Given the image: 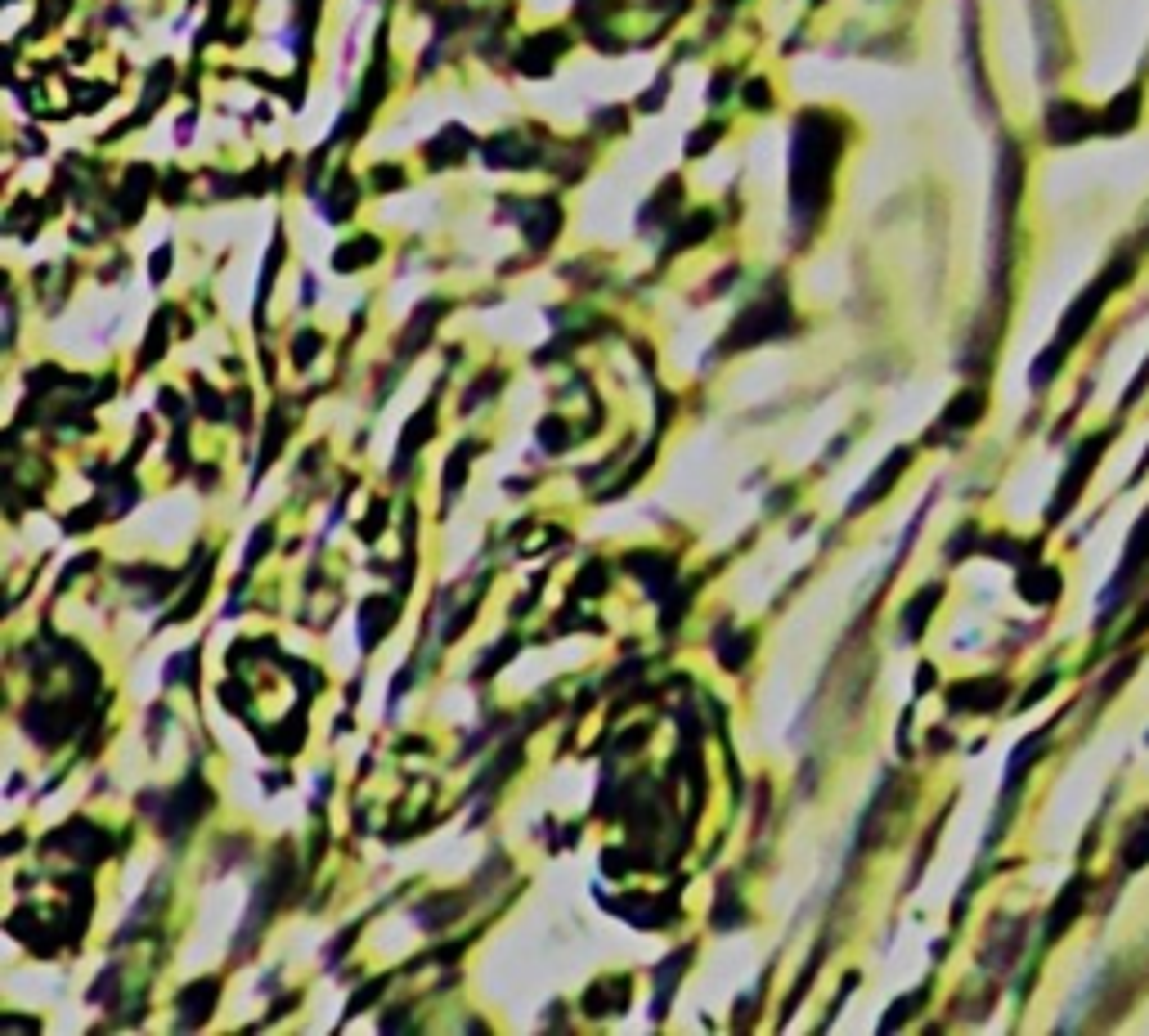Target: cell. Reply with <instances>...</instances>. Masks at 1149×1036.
I'll use <instances>...</instances> for the list:
<instances>
[{"label": "cell", "instance_id": "cell-1", "mask_svg": "<svg viewBox=\"0 0 1149 1036\" xmlns=\"http://www.w3.org/2000/svg\"><path fill=\"white\" fill-rule=\"evenodd\" d=\"M840 148H844V126L826 113H804L790 130V211L799 229H809L822 216Z\"/></svg>", "mask_w": 1149, "mask_h": 1036}, {"label": "cell", "instance_id": "cell-2", "mask_svg": "<svg viewBox=\"0 0 1149 1036\" xmlns=\"http://www.w3.org/2000/svg\"><path fill=\"white\" fill-rule=\"evenodd\" d=\"M292 889H297V853L283 843V848L275 853V862H270V870H265V880L256 884V897H252V907H248V924H243V933H238V943H234L238 960H243V951H248L252 938L265 929V920H270L287 897H292Z\"/></svg>", "mask_w": 1149, "mask_h": 1036}, {"label": "cell", "instance_id": "cell-3", "mask_svg": "<svg viewBox=\"0 0 1149 1036\" xmlns=\"http://www.w3.org/2000/svg\"><path fill=\"white\" fill-rule=\"evenodd\" d=\"M790 328H795V319H790V301H786L782 292H772V297L755 301V305H745V310L736 314V324H732L728 337H723V350L763 346V341H772V337H786Z\"/></svg>", "mask_w": 1149, "mask_h": 1036}, {"label": "cell", "instance_id": "cell-4", "mask_svg": "<svg viewBox=\"0 0 1149 1036\" xmlns=\"http://www.w3.org/2000/svg\"><path fill=\"white\" fill-rule=\"evenodd\" d=\"M207 812H211L207 781L198 777V772H189V777H184L180 785L167 794V804L157 808V826H162V835H167L171 843H180L184 835H189V830H194Z\"/></svg>", "mask_w": 1149, "mask_h": 1036}, {"label": "cell", "instance_id": "cell-5", "mask_svg": "<svg viewBox=\"0 0 1149 1036\" xmlns=\"http://www.w3.org/2000/svg\"><path fill=\"white\" fill-rule=\"evenodd\" d=\"M81 718H86V704H81V700H32V709L23 713V727L32 740H40L45 750H54V745H64V740L77 731Z\"/></svg>", "mask_w": 1149, "mask_h": 1036}, {"label": "cell", "instance_id": "cell-6", "mask_svg": "<svg viewBox=\"0 0 1149 1036\" xmlns=\"http://www.w3.org/2000/svg\"><path fill=\"white\" fill-rule=\"evenodd\" d=\"M45 853H67V857H77L81 866H99V862L113 853V835L99 830L94 821H86V816H72V821H64L54 835H45Z\"/></svg>", "mask_w": 1149, "mask_h": 1036}, {"label": "cell", "instance_id": "cell-7", "mask_svg": "<svg viewBox=\"0 0 1149 1036\" xmlns=\"http://www.w3.org/2000/svg\"><path fill=\"white\" fill-rule=\"evenodd\" d=\"M601 907L615 911V916H625L628 924H638V929H669V924L679 920V902H674V893L665 897H620V902H611V897H601Z\"/></svg>", "mask_w": 1149, "mask_h": 1036}, {"label": "cell", "instance_id": "cell-8", "mask_svg": "<svg viewBox=\"0 0 1149 1036\" xmlns=\"http://www.w3.org/2000/svg\"><path fill=\"white\" fill-rule=\"evenodd\" d=\"M216 1000H221V978H198L180 992L175 1000V1014H180V1032H198L216 1014Z\"/></svg>", "mask_w": 1149, "mask_h": 1036}, {"label": "cell", "instance_id": "cell-9", "mask_svg": "<svg viewBox=\"0 0 1149 1036\" xmlns=\"http://www.w3.org/2000/svg\"><path fill=\"white\" fill-rule=\"evenodd\" d=\"M400 593H391V597H364L360 601V647L364 651H373L387 637V628H391L395 620H400Z\"/></svg>", "mask_w": 1149, "mask_h": 1036}, {"label": "cell", "instance_id": "cell-10", "mask_svg": "<svg viewBox=\"0 0 1149 1036\" xmlns=\"http://www.w3.org/2000/svg\"><path fill=\"white\" fill-rule=\"evenodd\" d=\"M625 566L647 583V593H652L655 601H665L669 583H674V574H679V561L669 557V552H628Z\"/></svg>", "mask_w": 1149, "mask_h": 1036}, {"label": "cell", "instance_id": "cell-11", "mask_svg": "<svg viewBox=\"0 0 1149 1036\" xmlns=\"http://www.w3.org/2000/svg\"><path fill=\"white\" fill-rule=\"evenodd\" d=\"M521 229H525V238H530V247H544L557 238V229H562V207L552 202V198H535L530 207L521 211Z\"/></svg>", "mask_w": 1149, "mask_h": 1036}, {"label": "cell", "instance_id": "cell-12", "mask_svg": "<svg viewBox=\"0 0 1149 1036\" xmlns=\"http://www.w3.org/2000/svg\"><path fill=\"white\" fill-rule=\"evenodd\" d=\"M628 1005V978H598V983L584 992L579 1010L588 1019H606V1014H620Z\"/></svg>", "mask_w": 1149, "mask_h": 1036}, {"label": "cell", "instance_id": "cell-13", "mask_svg": "<svg viewBox=\"0 0 1149 1036\" xmlns=\"http://www.w3.org/2000/svg\"><path fill=\"white\" fill-rule=\"evenodd\" d=\"M485 162L490 167H508V171H525V167H535L539 162V148L535 144H525L521 135H494V140L485 144Z\"/></svg>", "mask_w": 1149, "mask_h": 1036}, {"label": "cell", "instance_id": "cell-14", "mask_svg": "<svg viewBox=\"0 0 1149 1036\" xmlns=\"http://www.w3.org/2000/svg\"><path fill=\"white\" fill-rule=\"evenodd\" d=\"M907 458H912V454H907V449H894V454H889L885 463H880V471H875V476L867 480V485H862V493H858V498H853V503H849V517H858L862 507H871V503H880V498H885V493H889V485H894V480L902 476V466H907Z\"/></svg>", "mask_w": 1149, "mask_h": 1036}, {"label": "cell", "instance_id": "cell-15", "mask_svg": "<svg viewBox=\"0 0 1149 1036\" xmlns=\"http://www.w3.org/2000/svg\"><path fill=\"white\" fill-rule=\"evenodd\" d=\"M562 50H566L562 32H544V37H535L530 45H521V54H517V67H521L525 77H548L552 59H557Z\"/></svg>", "mask_w": 1149, "mask_h": 1036}, {"label": "cell", "instance_id": "cell-16", "mask_svg": "<svg viewBox=\"0 0 1149 1036\" xmlns=\"http://www.w3.org/2000/svg\"><path fill=\"white\" fill-rule=\"evenodd\" d=\"M441 314H444V301H422L418 310H414L405 337H400V355H405V359H414V355L431 341V332H436V324H441Z\"/></svg>", "mask_w": 1149, "mask_h": 1036}, {"label": "cell", "instance_id": "cell-17", "mask_svg": "<svg viewBox=\"0 0 1149 1036\" xmlns=\"http://www.w3.org/2000/svg\"><path fill=\"white\" fill-rule=\"evenodd\" d=\"M436 436V400H427L418 409V413L409 417V427L400 431V449H395V463H409V458L418 454L422 444Z\"/></svg>", "mask_w": 1149, "mask_h": 1036}, {"label": "cell", "instance_id": "cell-18", "mask_svg": "<svg viewBox=\"0 0 1149 1036\" xmlns=\"http://www.w3.org/2000/svg\"><path fill=\"white\" fill-rule=\"evenodd\" d=\"M468 148H471V135L463 126H444L436 140L427 144V162L436 171H444V167H454V162H463L468 157Z\"/></svg>", "mask_w": 1149, "mask_h": 1036}, {"label": "cell", "instance_id": "cell-19", "mask_svg": "<svg viewBox=\"0 0 1149 1036\" xmlns=\"http://www.w3.org/2000/svg\"><path fill=\"white\" fill-rule=\"evenodd\" d=\"M148 194H153V167H131L126 171V184H121V194H118L121 221H135L144 211V202H148Z\"/></svg>", "mask_w": 1149, "mask_h": 1036}, {"label": "cell", "instance_id": "cell-20", "mask_svg": "<svg viewBox=\"0 0 1149 1036\" xmlns=\"http://www.w3.org/2000/svg\"><path fill=\"white\" fill-rule=\"evenodd\" d=\"M687 965H692V946H682V951H674L669 960H660V965H655V1019L665 1014L669 996H674V983L687 973Z\"/></svg>", "mask_w": 1149, "mask_h": 1036}, {"label": "cell", "instance_id": "cell-21", "mask_svg": "<svg viewBox=\"0 0 1149 1036\" xmlns=\"http://www.w3.org/2000/svg\"><path fill=\"white\" fill-rule=\"evenodd\" d=\"M287 431H292V417H287V404H275V409H270V422H265V440H261V463H256V476H261L265 466H270L279 454H283Z\"/></svg>", "mask_w": 1149, "mask_h": 1036}, {"label": "cell", "instance_id": "cell-22", "mask_svg": "<svg viewBox=\"0 0 1149 1036\" xmlns=\"http://www.w3.org/2000/svg\"><path fill=\"white\" fill-rule=\"evenodd\" d=\"M378 256H382V243L364 233V238H351V243H341L337 252H333V270L351 274V270H360V265H373Z\"/></svg>", "mask_w": 1149, "mask_h": 1036}, {"label": "cell", "instance_id": "cell-23", "mask_svg": "<svg viewBox=\"0 0 1149 1036\" xmlns=\"http://www.w3.org/2000/svg\"><path fill=\"white\" fill-rule=\"evenodd\" d=\"M750 651H755V637L750 633H732V628H723V633L714 637V655L723 669H745V660H750Z\"/></svg>", "mask_w": 1149, "mask_h": 1036}, {"label": "cell", "instance_id": "cell-24", "mask_svg": "<svg viewBox=\"0 0 1149 1036\" xmlns=\"http://www.w3.org/2000/svg\"><path fill=\"white\" fill-rule=\"evenodd\" d=\"M939 593H943L939 583H934V588H921V593H916V601H912V606L902 610V637H907V642H916V637H921V628H925V620H929V615H934V606H939Z\"/></svg>", "mask_w": 1149, "mask_h": 1036}, {"label": "cell", "instance_id": "cell-25", "mask_svg": "<svg viewBox=\"0 0 1149 1036\" xmlns=\"http://www.w3.org/2000/svg\"><path fill=\"white\" fill-rule=\"evenodd\" d=\"M301 740H306V709L292 713V723L275 727V731H261V745L270 754H297Z\"/></svg>", "mask_w": 1149, "mask_h": 1036}, {"label": "cell", "instance_id": "cell-26", "mask_svg": "<svg viewBox=\"0 0 1149 1036\" xmlns=\"http://www.w3.org/2000/svg\"><path fill=\"white\" fill-rule=\"evenodd\" d=\"M463 902H468V893H444V897H431V902H422L418 907V924L422 929H444L449 920H458V911H463Z\"/></svg>", "mask_w": 1149, "mask_h": 1036}, {"label": "cell", "instance_id": "cell-27", "mask_svg": "<svg viewBox=\"0 0 1149 1036\" xmlns=\"http://www.w3.org/2000/svg\"><path fill=\"white\" fill-rule=\"evenodd\" d=\"M682 198V184L679 180H665L660 189H655V198L642 207V229H655V225H665L669 216H674V207H679Z\"/></svg>", "mask_w": 1149, "mask_h": 1036}, {"label": "cell", "instance_id": "cell-28", "mask_svg": "<svg viewBox=\"0 0 1149 1036\" xmlns=\"http://www.w3.org/2000/svg\"><path fill=\"white\" fill-rule=\"evenodd\" d=\"M121 579H126V583H144V588H148V597H144V601H162V597L175 588V574L162 571V566H126V571H121Z\"/></svg>", "mask_w": 1149, "mask_h": 1036}, {"label": "cell", "instance_id": "cell-29", "mask_svg": "<svg viewBox=\"0 0 1149 1036\" xmlns=\"http://www.w3.org/2000/svg\"><path fill=\"white\" fill-rule=\"evenodd\" d=\"M355 198H360V189H355V180L341 171L337 180H333V189L324 194V202H319V207H324L328 221H346V216H351V207H355Z\"/></svg>", "mask_w": 1149, "mask_h": 1036}, {"label": "cell", "instance_id": "cell-30", "mask_svg": "<svg viewBox=\"0 0 1149 1036\" xmlns=\"http://www.w3.org/2000/svg\"><path fill=\"white\" fill-rule=\"evenodd\" d=\"M476 449H481V444H476V440H468V444H458L454 454H449V463H444V498H458V490H463V480H468V466H471V458H476Z\"/></svg>", "mask_w": 1149, "mask_h": 1036}, {"label": "cell", "instance_id": "cell-31", "mask_svg": "<svg viewBox=\"0 0 1149 1036\" xmlns=\"http://www.w3.org/2000/svg\"><path fill=\"white\" fill-rule=\"evenodd\" d=\"M983 413V390H966V395H956L948 409H943V422L948 427H975Z\"/></svg>", "mask_w": 1149, "mask_h": 1036}, {"label": "cell", "instance_id": "cell-32", "mask_svg": "<svg viewBox=\"0 0 1149 1036\" xmlns=\"http://www.w3.org/2000/svg\"><path fill=\"white\" fill-rule=\"evenodd\" d=\"M741 920H745L741 897H736L732 880H723V889H718V902H714V929H741Z\"/></svg>", "mask_w": 1149, "mask_h": 1036}, {"label": "cell", "instance_id": "cell-33", "mask_svg": "<svg viewBox=\"0 0 1149 1036\" xmlns=\"http://www.w3.org/2000/svg\"><path fill=\"white\" fill-rule=\"evenodd\" d=\"M198 660H202V647H189V651H180V655H171L167 660V687H175V682L198 687Z\"/></svg>", "mask_w": 1149, "mask_h": 1036}, {"label": "cell", "instance_id": "cell-34", "mask_svg": "<svg viewBox=\"0 0 1149 1036\" xmlns=\"http://www.w3.org/2000/svg\"><path fill=\"white\" fill-rule=\"evenodd\" d=\"M611 583V566L606 561H588L584 571H579V579H574L571 597H579V601H588V597H598L601 588Z\"/></svg>", "mask_w": 1149, "mask_h": 1036}, {"label": "cell", "instance_id": "cell-35", "mask_svg": "<svg viewBox=\"0 0 1149 1036\" xmlns=\"http://www.w3.org/2000/svg\"><path fill=\"white\" fill-rule=\"evenodd\" d=\"M1002 696V682H975V687L952 691V709H993L988 700Z\"/></svg>", "mask_w": 1149, "mask_h": 1036}, {"label": "cell", "instance_id": "cell-36", "mask_svg": "<svg viewBox=\"0 0 1149 1036\" xmlns=\"http://www.w3.org/2000/svg\"><path fill=\"white\" fill-rule=\"evenodd\" d=\"M207 588H211V566H202V571H198V579H194V588L184 593V601H180V606H175V610H171V615H167V624L194 620V615H198V606H202V597H207Z\"/></svg>", "mask_w": 1149, "mask_h": 1036}, {"label": "cell", "instance_id": "cell-37", "mask_svg": "<svg viewBox=\"0 0 1149 1036\" xmlns=\"http://www.w3.org/2000/svg\"><path fill=\"white\" fill-rule=\"evenodd\" d=\"M709 229H714V216H709V211H696L692 221H679V229H674V243H669V252H679V247H696Z\"/></svg>", "mask_w": 1149, "mask_h": 1036}, {"label": "cell", "instance_id": "cell-38", "mask_svg": "<svg viewBox=\"0 0 1149 1036\" xmlns=\"http://www.w3.org/2000/svg\"><path fill=\"white\" fill-rule=\"evenodd\" d=\"M539 449L544 454H562L566 444H571V427H566V417H539Z\"/></svg>", "mask_w": 1149, "mask_h": 1036}, {"label": "cell", "instance_id": "cell-39", "mask_svg": "<svg viewBox=\"0 0 1149 1036\" xmlns=\"http://www.w3.org/2000/svg\"><path fill=\"white\" fill-rule=\"evenodd\" d=\"M503 382H508V373H485V377H481V382H476V386H471V390H463V413H471V409H481V404L490 400V395H498V390H503Z\"/></svg>", "mask_w": 1149, "mask_h": 1036}, {"label": "cell", "instance_id": "cell-40", "mask_svg": "<svg viewBox=\"0 0 1149 1036\" xmlns=\"http://www.w3.org/2000/svg\"><path fill=\"white\" fill-rule=\"evenodd\" d=\"M517 647H521L517 637H503V642H494V647H490V655H485V660H481V669H476V682H485V677H494L498 669H503V664H508L512 655H517Z\"/></svg>", "mask_w": 1149, "mask_h": 1036}, {"label": "cell", "instance_id": "cell-41", "mask_svg": "<svg viewBox=\"0 0 1149 1036\" xmlns=\"http://www.w3.org/2000/svg\"><path fill=\"white\" fill-rule=\"evenodd\" d=\"M692 593H696V583H687V588H674V593H669L665 615H660V628H665V633H674V628H679V620L687 615V606H692Z\"/></svg>", "mask_w": 1149, "mask_h": 1036}, {"label": "cell", "instance_id": "cell-42", "mask_svg": "<svg viewBox=\"0 0 1149 1036\" xmlns=\"http://www.w3.org/2000/svg\"><path fill=\"white\" fill-rule=\"evenodd\" d=\"M194 395H198V413L207 417V422H225L229 417V409H225V400L216 395V390L202 382V377H194Z\"/></svg>", "mask_w": 1149, "mask_h": 1036}, {"label": "cell", "instance_id": "cell-43", "mask_svg": "<svg viewBox=\"0 0 1149 1036\" xmlns=\"http://www.w3.org/2000/svg\"><path fill=\"white\" fill-rule=\"evenodd\" d=\"M162 350H167V310L153 319V328H148V346L140 350V368H153L157 359H162Z\"/></svg>", "mask_w": 1149, "mask_h": 1036}, {"label": "cell", "instance_id": "cell-44", "mask_svg": "<svg viewBox=\"0 0 1149 1036\" xmlns=\"http://www.w3.org/2000/svg\"><path fill=\"white\" fill-rule=\"evenodd\" d=\"M270 544H275V525H256V539H248V552H243V574L261 566Z\"/></svg>", "mask_w": 1149, "mask_h": 1036}, {"label": "cell", "instance_id": "cell-45", "mask_svg": "<svg viewBox=\"0 0 1149 1036\" xmlns=\"http://www.w3.org/2000/svg\"><path fill=\"white\" fill-rule=\"evenodd\" d=\"M104 517V498H94V503H86V507H77V512H67L64 517V530L67 534H86V530H94V520Z\"/></svg>", "mask_w": 1149, "mask_h": 1036}, {"label": "cell", "instance_id": "cell-46", "mask_svg": "<svg viewBox=\"0 0 1149 1036\" xmlns=\"http://www.w3.org/2000/svg\"><path fill=\"white\" fill-rule=\"evenodd\" d=\"M319 346H324V337H319V332H310V328H306V332H297V341H292V363H297V368H310L314 355H319Z\"/></svg>", "mask_w": 1149, "mask_h": 1036}, {"label": "cell", "instance_id": "cell-47", "mask_svg": "<svg viewBox=\"0 0 1149 1036\" xmlns=\"http://www.w3.org/2000/svg\"><path fill=\"white\" fill-rule=\"evenodd\" d=\"M921 1005H925V992H912V996H907V1000H898V1005H894V1010L885 1014V1023H880V1032H894V1027H898V1023H907V1019H912V1014L921 1010Z\"/></svg>", "mask_w": 1149, "mask_h": 1036}, {"label": "cell", "instance_id": "cell-48", "mask_svg": "<svg viewBox=\"0 0 1149 1036\" xmlns=\"http://www.w3.org/2000/svg\"><path fill=\"white\" fill-rule=\"evenodd\" d=\"M382 530H387V503L378 498V503L368 507V517L360 520V539H364V544H378Z\"/></svg>", "mask_w": 1149, "mask_h": 1036}, {"label": "cell", "instance_id": "cell-49", "mask_svg": "<svg viewBox=\"0 0 1149 1036\" xmlns=\"http://www.w3.org/2000/svg\"><path fill=\"white\" fill-rule=\"evenodd\" d=\"M382 987H387V978H373V983H364V987H360V992H355V996H351V1005H346V1019H355V1014H360V1010H368V1005L378 1000V992H382Z\"/></svg>", "mask_w": 1149, "mask_h": 1036}, {"label": "cell", "instance_id": "cell-50", "mask_svg": "<svg viewBox=\"0 0 1149 1036\" xmlns=\"http://www.w3.org/2000/svg\"><path fill=\"white\" fill-rule=\"evenodd\" d=\"M283 669H287V674H292V677H297V682H301V691H306V696H310V691H319V687H324V674H310V664H301V660H283Z\"/></svg>", "mask_w": 1149, "mask_h": 1036}, {"label": "cell", "instance_id": "cell-51", "mask_svg": "<svg viewBox=\"0 0 1149 1036\" xmlns=\"http://www.w3.org/2000/svg\"><path fill=\"white\" fill-rule=\"evenodd\" d=\"M360 938V924H351V929H341L337 938H333V946H328V965H341L346 960V951H351V943Z\"/></svg>", "mask_w": 1149, "mask_h": 1036}, {"label": "cell", "instance_id": "cell-52", "mask_svg": "<svg viewBox=\"0 0 1149 1036\" xmlns=\"http://www.w3.org/2000/svg\"><path fill=\"white\" fill-rule=\"evenodd\" d=\"M279 256H283V238L275 233V247H270V256H265V274H261V305H265V297H270V283H275Z\"/></svg>", "mask_w": 1149, "mask_h": 1036}, {"label": "cell", "instance_id": "cell-53", "mask_svg": "<svg viewBox=\"0 0 1149 1036\" xmlns=\"http://www.w3.org/2000/svg\"><path fill=\"white\" fill-rule=\"evenodd\" d=\"M642 740H647V723L628 727L625 736H620V745H615V754H633V750H642Z\"/></svg>", "mask_w": 1149, "mask_h": 1036}, {"label": "cell", "instance_id": "cell-54", "mask_svg": "<svg viewBox=\"0 0 1149 1036\" xmlns=\"http://www.w3.org/2000/svg\"><path fill=\"white\" fill-rule=\"evenodd\" d=\"M373 184H378V189H400V184H405V171L400 167H378L373 171Z\"/></svg>", "mask_w": 1149, "mask_h": 1036}, {"label": "cell", "instance_id": "cell-55", "mask_svg": "<svg viewBox=\"0 0 1149 1036\" xmlns=\"http://www.w3.org/2000/svg\"><path fill=\"white\" fill-rule=\"evenodd\" d=\"M745 104H750V108H768L772 104L768 81H750V86H745Z\"/></svg>", "mask_w": 1149, "mask_h": 1036}, {"label": "cell", "instance_id": "cell-56", "mask_svg": "<svg viewBox=\"0 0 1149 1036\" xmlns=\"http://www.w3.org/2000/svg\"><path fill=\"white\" fill-rule=\"evenodd\" d=\"M221 700H225V709H229V713H243V700H248V691L238 687V682H225Z\"/></svg>", "mask_w": 1149, "mask_h": 1036}, {"label": "cell", "instance_id": "cell-57", "mask_svg": "<svg viewBox=\"0 0 1149 1036\" xmlns=\"http://www.w3.org/2000/svg\"><path fill=\"white\" fill-rule=\"evenodd\" d=\"M718 130H723V126H701V135H692V144H687V153H692V157H701V153H706V148H709V144L718 140Z\"/></svg>", "mask_w": 1149, "mask_h": 1036}, {"label": "cell", "instance_id": "cell-58", "mask_svg": "<svg viewBox=\"0 0 1149 1036\" xmlns=\"http://www.w3.org/2000/svg\"><path fill=\"white\" fill-rule=\"evenodd\" d=\"M0 1027L5 1032H37V1019H18V1014H0Z\"/></svg>", "mask_w": 1149, "mask_h": 1036}, {"label": "cell", "instance_id": "cell-59", "mask_svg": "<svg viewBox=\"0 0 1149 1036\" xmlns=\"http://www.w3.org/2000/svg\"><path fill=\"white\" fill-rule=\"evenodd\" d=\"M167 265H171V247H157V252H153V265H148L153 283H162V279H167Z\"/></svg>", "mask_w": 1149, "mask_h": 1036}, {"label": "cell", "instance_id": "cell-60", "mask_svg": "<svg viewBox=\"0 0 1149 1036\" xmlns=\"http://www.w3.org/2000/svg\"><path fill=\"white\" fill-rule=\"evenodd\" d=\"M162 409H167V413H175V422H184V417H189L184 400H175V390H162Z\"/></svg>", "mask_w": 1149, "mask_h": 1036}, {"label": "cell", "instance_id": "cell-61", "mask_svg": "<svg viewBox=\"0 0 1149 1036\" xmlns=\"http://www.w3.org/2000/svg\"><path fill=\"white\" fill-rule=\"evenodd\" d=\"M234 422L238 427H248V390H238L234 395Z\"/></svg>", "mask_w": 1149, "mask_h": 1036}, {"label": "cell", "instance_id": "cell-62", "mask_svg": "<svg viewBox=\"0 0 1149 1036\" xmlns=\"http://www.w3.org/2000/svg\"><path fill=\"white\" fill-rule=\"evenodd\" d=\"M723 94H728V77H714V86H709V99H714V104H718Z\"/></svg>", "mask_w": 1149, "mask_h": 1036}, {"label": "cell", "instance_id": "cell-63", "mask_svg": "<svg viewBox=\"0 0 1149 1036\" xmlns=\"http://www.w3.org/2000/svg\"><path fill=\"white\" fill-rule=\"evenodd\" d=\"M18 843H23V835H18V830H10V835H5V853H18Z\"/></svg>", "mask_w": 1149, "mask_h": 1036}, {"label": "cell", "instance_id": "cell-64", "mask_svg": "<svg viewBox=\"0 0 1149 1036\" xmlns=\"http://www.w3.org/2000/svg\"><path fill=\"white\" fill-rule=\"evenodd\" d=\"M929 682H934V674H929V664H921V677H916V691H925Z\"/></svg>", "mask_w": 1149, "mask_h": 1036}]
</instances>
